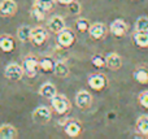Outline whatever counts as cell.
I'll list each match as a JSON object with an SVG mask.
<instances>
[{
    "label": "cell",
    "instance_id": "5bb4252c",
    "mask_svg": "<svg viewBox=\"0 0 148 139\" xmlns=\"http://www.w3.org/2000/svg\"><path fill=\"white\" fill-rule=\"evenodd\" d=\"M65 27H66V26H65V21L62 17H60V16H53L52 18H49L48 29L52 34H56L57 35V34L64 30Z\"/></svg>",
    "mask_w": 148,
    "mask_h": 139
},
{
    "label": "cell",
    "instance_id": "9c48e42d",
    "mask_svg": "<svg viewBox=\"0 0 148 139\" xmlns=\"http://www.w3.org/2000/svg\"><path fill=\"white\" fill-rule=\"evenodd\" d=\"M47 38H48V31H47L44 27L38 26V27H34L33 30H31L30 42L34 44V46H36V47L43 46V44L46 43Z\"/></svg>",
    "mask_w": 148,
    "mask_h": 139
},
{
    "label": "cell",
    "instance_id": "ba28073f",
    "mask_svg": "<svg viewBox=\"0 0 148 139\" xmlns=\"http://www.w3.org/2000/svg\"><path fill=\"white\" fill-rule=\"evenodd\" d=\"M64 131L69 138H78L82 134V125L77 120H68L64 124Z\"/></svg>",
    "mask_w": 148,
    "mask_h": 139
},
{
    "label": "cell",
    "instance_id": "4316f807",
    "mask_svg": "<svg viewBox=\"0 0 148 139\" xmlns=\"http://www.w3.org/2000/svg\"><path fill=\"white\" fill-rule=\"evenodd\" d=\"M135 31H147L148 33V17H139L136 20Z\"/></svg>",
    "mask_w": 148,
    "mask_h": 139
},
{
    "label": "cell",
    "instance_id": "f1b7e54d",
    "mask_svg": "<svg viewBox=\"0 0 148 139\" xmlns=\"http://www.w3.org/2000/svg\"><path fill=\"white\" fill-rule=\"evenodd\" d=\"M68 8H69V12L72 13V14H79V13H81V10H82V5L79 4L78 0L70 3V4L68 5Z\"/></svg>",
    "mask_w": 148,
    "mask_h": 139
},
{
    "label": "cell",
    "instance_id": "277c9868",
    "mask_svg": "<svg viewBox=\"0 0 148 139\" xmlns=\"http://www.w3.org/2000/svg\"><path fill=\"white\" fill-rule=\"evenodd\" d=\"M88 82V86L95 91H103L107 88L108 86V78L105 74L103 73H94L88 77L87 79Z\"/></svg>",
    "mask_w": 148,
    "mask_h": 139
},
{
    "label": "cell",
    "instance_id": "44dd1931",
    "mask_svg": "<svg viewBox=\"0 0 148 139\" xmlns=\"http://www.w3.org/2000/svg\"><path fill=\"white\" fill-rule=\"evenodd\" d=\"M69 66H68L66 62L64 61H57L56 64H55V68H53V73L57 75L59 78H65L69 75Z\"/></svg>",
    "mask_w": 148,
    "mask_h": 139
},
{
    "label": "cell",
    "instance_id": "2e32d148",
    "mask_svg": "<svg viewBox=\"0 0 148 139\" xmlns=\"http://www.w3.org/2000/svg\"><path fill=\"white\" fill-rule=\"evenodd\" d=\"M18 137V131L14 126L9 124H4L0 126V139H16Z\"/></svg>",
    "mask_w": 148,
    "mask_h": 139
},
{
    "label": "cell",
    "instance_id": "9a60e30c",
    "mask_svg": "<svg viewBox=\"0 0 148 139\" xmlns=\"http://www.w3.org/2000/svg\"><path fill=\"white\" fill-rule=\"evenodd\" d=\"M105 59H107V66L109 68L110 70L121 69V66H122V59H121V56L118 53L112 52V53L107 55V56H105Z\"/></svg>",
    "mask_w": 148,
    "mask_h": 139
},
{
    "label": "cell",
    "instance_id": "7a4b0ae2",
    "mask_svg": "<svg viewBox=\"0 0 148 139\" xmlns=\"http://www.w3.org/2000/svg\"><path fill=\"white\" fill-rule=\"evenodd\" d=\"M23 72H25V75L29 78H34L38 74V70L40 69L39 68V59L34 55H29L23 59Z\"/></svg>",
    "mask_w": 148,
    "mask_h": 139
},
{
    "label": "cell",
    "instance_id": "4fadbf2b",
    "mask_svg": "<svg viewBox=\"0 0 148 139\" xmlns=\"http://www.w3.org/2000/svg\"><path fill=\"white\" fill-rule=\"evenodd\" d=\"M16 48V40L12 35H8V34H4V35L0 36V51L5 52V53H10L13 52Z\"/></svg>",
    "mask_w": 148,
    "mask_h": 139
},
{
    "label": "cell",
    "instance_id": "30bf717a",
    "mask_svg": "<svg viewBox=\"0 0 148 139\" xmlns=\"http://www.w3.org/2000/svg\"><path fill=\"white\" fill-rule=\"evenodd\" d=\"M127 29H129L127 23H126L122 18L114 20L109 26L110 33H112V35L116 36V38H122V36H125L126 33H127Z\"/></svg>",
    "mask_w": 148,
    "mask_h": 139
},
{
    "label": "cell",
    "instance_id": "8fae6325",
    "mask_svg": "<svg viewBox=\"0 0 148 139\" xmlns=\"http://www.w3.org/2000/svg\"><path fill=\"white\" fill-rule=\"evenodd\" d=\"M17 12V4L14 0H1L0 1V16L1 17H12Z\"/></svg>",
    "mask_w": 148,
    "mask_h": 139
},
{
    "label": "cell",
    "instance_id": "5b68a950",
    "mask_svg": "<svg viewBox=\"0 0 148 139\" xmlns=\"http://www.w3.org/2000/svg\"><path fill=\"white\" fill-rule=\"evenodd\" d=\"M52 118V112L47 107H38L33 112V121L39 125H47Z\"/></svg>",
    "mask_w": 148,
    "mask_h": 139
},
{
    "label": "cell",
    "instance_id": "3957f363",
    "mask_svg": "<svg viewBox=\"0 0 148 139\" xmlns=\"http://www.w3.org/2000/svg\"><path fill=\"white\" fill-rule=\"evenodd\" d=\"M75 40H77L75 34H74V31L70 30V29L65 27L64 30L57 34V44L64 49L70 48V47L75 43Z\"/></svg>",
    "mask_w": 148,
    "mask_h": 139
},
{
    "label": "cell",
    "instance_id": "8992f818",
    "mask_svg": "<svg viewBox=\"0 0 148 139\" xmlns=\"http://www.w3.org/2000/svg\"><path fill=\"white\" fill-rule=\"evenodd\" d=\"M25 75L23 72V68L18 64H9L4 70V77L8 81H12V82H17L21 78Z\"/></svg>",
    "mask_w": 148,
    "mask_h": 139
},
{
    "label": "cell",
    "instance_id": "7402d4cb",
    "mask_svg": "<svg viewBox=\"0 0 148 139\" xmlns=\"http://www.w3.org/2000/svg\"><path fill=\"white\" fill-rule=\"evenodd\" d=\"M55 64H56V62H55L49 56H43L42 59H39V68H40V70L44 73L53 72Z\"/></svg>",
    "mask_w": 148,
    "mask_h": 139
},
{
    "label": "cell",
    "instance_id": "83f0119b",
    "mask_svg": "<svg viewBox=\"0 0 148 139\" xmlns=\"http://www.w3.org/2000/svg\"><path fill=\"white\" fill-rule=\"evenodd\" d=\"M30 16L35 21H43L44 17H46V12L39 9L38 7H35V5H33V8H31V10H30Z\"/></svg>",
    "mask_w": 148,
    "mask_h": 139
},
{
    "label": "cell",
    "instance_id": "484cf974",
    "mask_svg": "<svg viewBox=\"0 0 148 139\" xmlns=\"http://www.w3.org/2000/svg\"><path fill=\"white\" fill-rule=\"evenodd\" d=\"M91 64L96 69H101V68L107 66V59L104 56H101V55H94L91 57Z\"/></svg>",
    "mask_w": 148,
    "mask_h": 139
},
{
    "label": "cell",
    "instance_id": "e0dca14e",
    "mask_svg": "<svg viewBox=\"0 0 148 139\" xmlns=\"http://www.w3.org/2000/svg\"><path fill=\"white\" fill-rule=\"evenodd\" d=\"M134 44L139 48H148V33L147 31H135L133 34Z\"/></svg>",
    "mask_w": 148,
    "mask_h": 139
},
{
    "label": "cell",
    "instance_id": "6da1fadb",
    "mask_svg": "<svg viewBox=\"0 0 148 139\" xmlns=\"http://www.w3.org/2000/svg\"><path fill=\"white\" fill-rule=\"evenodd\" d=\"M51 105H52V109L59 114H66L72 109L69 99L64 95H59V94L51 99Z\"/></svg>",
    "mask_w": 148,
    "mask_h": 139
},
{
    "label": "cell",
    "instance_id": "603a6c76",
    "mask_svg": "<svg viewBox=\"0 0 148 139\" xmlns=\"http://www.w3.org/2000/svg\"><path fill=\"white\" fill-rule=\"evenodd\" d=\"M31 30H33V29L29 27V26H26V25L21 26V27L17 30V38H18V40L22 42V43H26V42H29L31 39Z\"/></svg>",
    "mask_w": 148,
    "mask_h": 139
},
{
    "label": "cell",
    "instance_id": "52a82bcc",
    "mask_svg": "<svg viewBox=\"0 0 148 139\" xmlns=\"http://www.w3.org/2000/svg\"><path fill=\"white\" fill-rule=\"evenodd\" d=\"M108 34V29L104 23L101 22H95L90 26V30H88V35L91 39L94 40H101L107 36Z\"/></svg>",
    "mask_w": 148,
    "mask_h": 139
},
{
    "label": "cell",
    "instance_id": "ffe728a7",
    "mask_svg": "<svg viewBox=\"0 0 148 139\" xmlns=\"http://www.w3.org/2000/svg\"><path fill=\"white\" fill-rule=\"evenodd\" d=\"M39 94H40V96H43V98L51 100L55 95H57V90L52 83L47 82V83H44V85L40 86V88H39Z\"/></svg>",
    "mask_w": 148,
    "mask_h": 139
},
{
    "label": "cell",
    "instance_id": "d6986e66",
    "mask_svg": "<svg viewBox=\"0 0 148 139\" xmlns=\"http://www.w3.org/2000/svg\"><path fill=\"white\" fill-rule=\"evenodd\" d=\"M133 77H134V79L138 83H140V85H147L148 83V68L138 66L134 70Z\"/></svg>",
    "mask_w": 148,
    "mask_h": 139
},
{
    "label": "cell",
    "instance_id": "7c38bea8",
    "mask_svg": "<svg viewBox=\"0 0 148 139\" xmlns=\"http://www.w3.org/2000/svg\"><path fill=\"white\" fill-rule=\"evenodd\" d=\"M75 103L78 105V108H81V109L90 108L92 104V95L86 90L79 91L75 95Z\"/></svg>",
    "mask_w": 148,
    "mask_h": 139
},
{
    "label": "cell",
    "instance_id": "f546056e",
    "mask_svg": "<svg viewBox=\"0 0 148 139\" xmlns=\"http://www.w3.org/2000/svg\"><path fill=\"white\" fill-rule=\"evenodd\" d=\"M138 101L140 104V107H143L144 109H148V91H143L139 94Z\"/></svg>",
    "mask_w": 148,
    "mask_h": 139
},
{
    "label": "cell",
    "instance_id": "ac0fdd59",
    "mask_svg": "<svg viewBox=\"0 0 148 139\" xmlns=\"http://www.w3.org/2000/svg\"><path fill=\"white\" fill-rule=\"evenodd\" d=\"M136 131L140 134L142 137H148V114H142L136 120Z\"/></svg>",
    "mask_w": 148,
    "mask_h": 139
},
{
    "label": "cell",
    "instance_id": "cb8c5ba5",
    "mask_svg": "<svg viewBox=\"0 0 148 139\" xmlns=\"http://www.w3.org/2000/svg\"><path fill=\"white\" fill-rule=\"evenodd\" d=\"M34 5L47 13V12H51L55 8V0H35Z\"/></svg>",
    "mask_w": 148,
    "mask_h": 139
},
{
    "label": "cell",
    "instance_id": "d4e9b609",
    "mask_svg": "<svg viewBox=\"0 0 148 139\" xmlns=\"http://www.w3.org/2000/svg\"><path fill=\"white\" fill-rule=\"evenodd\" d=\"M90 22L86 20V18H78V20L74 22V27H75V30L78 31V33L83 34V33H88L90 30Z\"/></svg>",
    "mask_w": 148,
    "mask_h": 139
},
{
    "label": "cell",
    "instance_id": "4dcf8cb0",
    "mask_svg": "<svg viewBox=\"0 0 148 139\" xmlns=\"http://www.w3.org/2000/svg\"><path fill=\"white\" fill-rule=\"evenodd\" d=\"M57 3H59L60 5H64V7H68V5L70 4V3L75 1V0H56Z\"/></svg>",
    "mask_w": 148,
    "mask_h": 139
}]
</instances>
